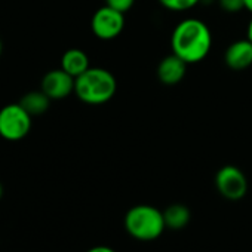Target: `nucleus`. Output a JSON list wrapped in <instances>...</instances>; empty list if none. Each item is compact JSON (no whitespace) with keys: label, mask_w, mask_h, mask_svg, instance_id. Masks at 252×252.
Listing matches in <instances>:
<instances>
[{"label":"nucleus","mask_w":252,"mask_h":252,"mask_svg":"<svg viewBox=\"0 0 252 252\" xmlns=\"http://www.w3.org/2000/svg\"><path fill=\"white\" fill-rule=\"evenodd\" d=\"M172 54L187 64L203 61L212 48V33L208 24L199 18L181 20L171 34Z\"/></svg>","instance_id":"f257e3e1"},{"label":"nucleus","mask_w":252,"mask_h":252,"mask_svg":"<svg viewBox=\"0 0 252 252\" xmlns=\"http://www.w3.org/2000/svg\"><path fill=\"white\" fill-rule=\"evenodd\" d=\"M117 91V82L111 71L101 67H89L83 74L76 77L74 94L89 105L108 102Z\"/></svg>","instance_id":"f03ea898"},{"label":"nucleus","mask_w":252,"mask_h":252,"mask_svg":"<svg viewBox=\"0 0 252 252\" xmlns=\"http://www.w3.org/2000/svg\"><path fill=\"white\" fill-rule=\"evenodd\" d=\"M125 228L137 240H156L166 228L163 211H159L152 205L132 206L125 215Z\"/></svg>","instance_id":"7ed1b4c3"},{"label":"nucleus","mask_w":252,"mask_h":252,"mask_svg":"<svg viewBox=\"0 0 252 252\" xmlns=\"http://www.w3.org/2000/svg\"><path fill=\"white\" fill-rule=\"evenodd\" d=\"M33 126V116L20 104H8L0 108V137L6 141L26 138Z\"/></svg>","instance_id":"20e7f679"},{"label":"nucleus","mask_w":252,"mask_h":252,"mask_svg":"<svg viewBox=\"0 0 252 252\" xmlns=\"http://www.w3.org/2000/svg\"><path fill=\"white\" fill-rule=\"evenodd\" d=\"M125 29V14L110 8L102 6L95 11L91 20V30L99 40H113L120 36Z\"/></svg>","instance_id":"39448f33"},{"label":"nucleus","mask_w":252,"mask_h":252,"mask_svg":"<svg viewBox=\"0 0 252 252\" xmlns=\"http://www.w3.org/2000/svg\"><path fill=\"white\" fill-rule=\"evenodd\" d=\"M215 187L224 199L236 202L245 197L248 191V180L237 166L225 165L215 175Z\"/></svg>","instance_id":"423d86ee"},{"label":"nucleus","mask_w":252,"mask_h":252,"mask_svg":"<svg viewBox=\"0 0 252 252\" xmlns=\"http://www.w3.org/2000/svg\"><path fill=\"white\" fill-rule=\"evenodd\" d=\"M74 83H76V79L60 67V68L48 71L43 76L40 89L52 101H60V99L70 96L74 92Z\"/></svg>","instance_id":"0eeeda50"},{"label":"nucleus","mask_w":252,"mask_h":252,"mask_svg":"<svg viewBox=\"0 0 252 252\" xmlns=\"http://www.w3.org/2000/svg\"><path fill=\"white\" fill-rule=\"evenodd\" d=\"M187 65L189 64L184 60H181L175 54H171L159 63L156 73H158L159 80L163 85L174 86V85H178L184 79L186 71H187Z\"/></svg>","instance_id":"6e6552de"},{"label":"nucleus","mask_w":252,"mask_h":252,"mask_svg":"<svg viewBox=\"0 0 252 252\" xmlns=\"http://www.w3.org/2000/svg\"><path fill=\"white\" fill-rule=\"evenodd\" d=\"M224 61L231 70H245L252 65V42L248 39L233 42L224 54Z\"/></svg>","instance_id":"1a4fd4ad"},{"label":"nucleus","mask_w":252,"mask_h":252,"mask_svg":"<svg viewBox=\"0 0 252 252\" xmlns=\"http://www.w3.org/2000/svg\"><path fill=\"white\" fill-rule=\"evenodd\" d=\"M89 67V57L82 49H68L61 57V68L74 79L83 74Z\"/></svg>","instance_id":"9d476101"},{"label":"nucleus","mask_w":252,"mask_h":252,"mask_svg":"<svg viewBox=\"0 0 252 252\" xmlns=\"http://www.w3.org/2000/svg\"><path fill=\"white\" fill-rule=\"evenodd\" d=\"M163 218H165V224L168 228L171 230H181L184 228L191 218V212L190 209L183 205V203H174L171 206H168L163 211Z\"/></svg>","instance_id":"9b49d317"},{"label":"nucleus","mask_w":252,"mask_h":252,"mask_svg":"<svg viewBox=\"0 0 252 252\" xmlns=\"http://www.w3.org/2000/svg\"><path fill=\"white\" fill-rule=\"evenodd\" d=\"M51 98L40 89V91H32V92H27L20 104L32 114V116H40L43 113L48 111L49 105H51Z\"/></svg>","instance_id":"f8f14e48"},{"label":"nucleus","mask_w":252,"mask_h":252,"mask_svg":"<svg viewBox=\"0 0 252 252\" xmlns=\"http://www.w3.org/2000/svg\"><path fill=\"white\" fill-rule=\"evenodd\" d=\"M202 0H159V3L172 12H186L197 6Z\"/></svg>","instance_id":"ddd939ff"},{"label":"nucleus","mask_w":252,"mask_h":252,"mask_svg":"<svg viewBox=\"0 0 252 252\" xmlns=\"http://www.w3.org/2000/svg\"><path fill=\"white\" fill-rule=\"evenodd\" d=\"M218 5L227 14H236L245 9L243 0H218Z\"/></svg>","instance_id":"4468645a"},{"label":"nucleus","mask_w":252,"mask_h":252,"mask_svg":"<svg viewBox=\"0 0 252 252\" xmlns=\"http://www.w3.org/2000/svg\"><path fill=\"white\" fill-rule=\"evenodd\" d=\"M135 3V0H105V5L125 14V12H128Z\"/></svg>","instance_id":"2eb2a0df"},{"label":"nucleus","mask_w":252,"mask_h":252,"mask_svg":"<svg viewBox=\"0 0 252 252\" xmlns=\"http://www.w3.org/2000/svg\"><path fill=\"white\" fill-rule=\"evenodd\" d=\"M86 252H116L113 248H110V246H105V245H98V246H94V248H91L89 251H86Z\"/></svg>","instance_id":"dca6fc26"},{"label":"nucleus","mask_w":252,"mask_h":252,"mask_svg":"<svg viewBox=\"0 0 252 252\" xmlns=\"http://www.w3.org/2000/svg\"><path fill=\"white\" fill-rule=\"evenodd\" d=\"M246 39L252 42V18H251V21L248 24V29H246Z\"/></svg>","instance_id":"f3484780"},{"label":"nucleus","mask_w":252,"mask_h":252,"mask_svg":"<svg viewBox=\"0 0 252 252\" xmlns=\"http://www.w3.org/2000/svg\"><path fill=\"white\" fill-rule=\"evenodd\" d=\"M243 3H245V9L252 14V0H243Z\"/></svg>","instance_id":"a211bd4d"},{"label":"nucleus","mask_w":252,"mask_h":252,"mask_svg":"<svg viewBox=\"0 0 252 252\" xmlns=\"http://www.w3.org/2000/svg\"><path fill=\"white\" fill-rule=\"evenodd\" d=\"M2 196H3V187H2V184H0V199H2Z\"/></svg>","instance_id":"6ab92c4d"},{"label":"nucleus","mask_w":252,"mask_h":252,"mask_svg":"<svg viewBox=\"0 0 252 252\" xmlns=\"http://www.w3.org/2000/svg\"><path fill=\"white\" fill-rule=\"evenodd\" d=\"M2 51H3V45H2V40H0V55H2Z\"/></svg>","instance_id":"aec40b11"}]
</instances>
